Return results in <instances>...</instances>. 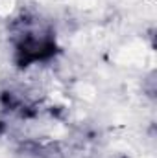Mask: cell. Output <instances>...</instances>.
<instances>
[{
	"label": "cell",
	"mask_w": 157,
	"mask_h": 158,
	"mask_svg": "<svg viewBox=\"0 0 157 158\" xmlns=\"http://www.w3.org/2000/svg\"><path fill=\"white\" fill-rule=\"evenodd\" d=\"M56 53V40L50 31L39 26H32L28 20L24 22V30L19 33L15 42V55L22 66L35 64Z\"/></svg>",
	"instance_id": "obj_1"
}]
</instances>
